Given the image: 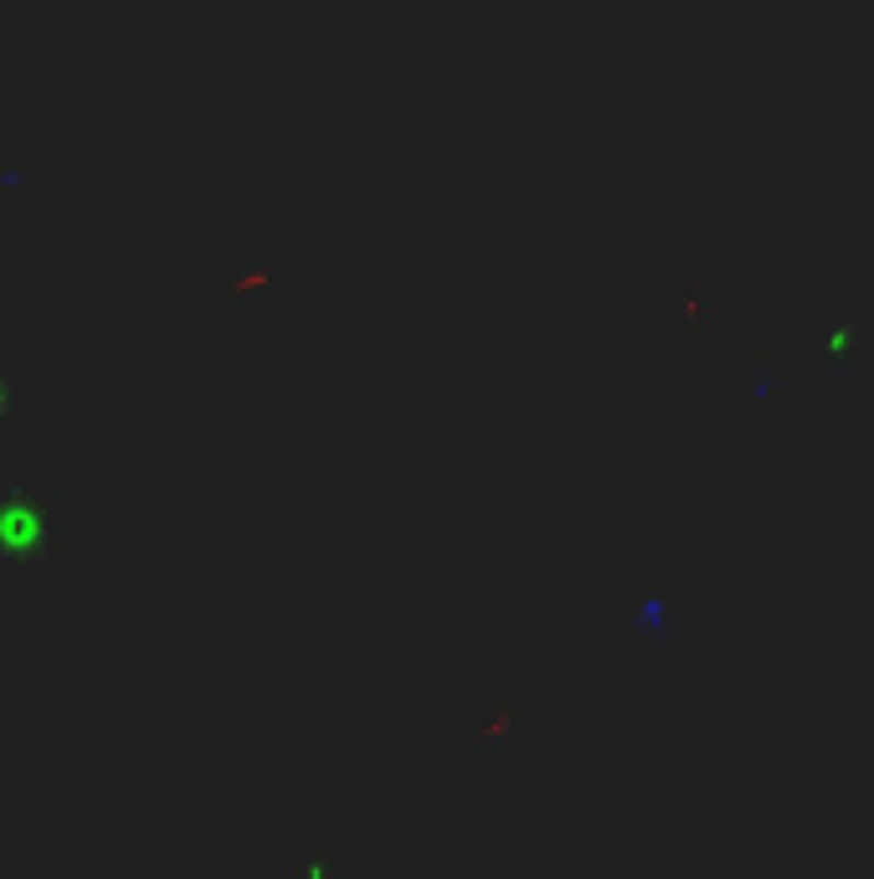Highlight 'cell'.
<instances>
[{
  "label": "cell",
  "mask_w": 874,
  "mask_h": 879,
  "mask_svg": "<svg viewBox=\"0 0 874 879\" xmlns=\"http://www.w3.org/2000/svg\"><path fill=\"white\" fill-rule=\"evenodd\" d=\"M0 406H5V386H0Z\"/></svg>",
  "instance_id": "obj_1"
}]
</instances>
